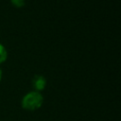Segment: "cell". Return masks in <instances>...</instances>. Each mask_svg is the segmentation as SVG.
Returning a JSON list of instances; mask_svg holds the SVG:
<instances>
[{"instance_id":"1","label":"cell","mask_w":121,"mask_h":121,"mask_svg":"<svg viewBox=\"0 0 121 121\" xmlns=\"http://www.w3.org/2000/svg\"><path fill=\"white\" fill-rule=\"evenodd\" d=\"M43 102V98L39 92H30L22 99V107L26 111H35L39 109Z\"/></svg>"},{"instance_id":"2","label":"cell","mask_w":121,"mask_h":121,"mask_svg":"<svg viewBox=\"0 0 121 121\" xmlns=\"http://www.w3.org/2000/svg\"><path fill=\"white\" fill-rule=\"evenodd\" d=\"M32 85H33L34 89L37 92L38 91H42V90L44 89V87L46 85V80L43 76L36 75L32 79Z\"/></svg>"},{"instance_id":"3","label":"cell","mask_w":121,"mask_h":121,"mask_svg":"<svg viewBox=\"0 0 121 121\" xmlns=\"http://www.w3.org/2000/svg\"><path fill=\"white\" fill-rule=\"evenodd\" d=\"M7 56H8V53H7V50L5 49V47L0 43V63L4 62L7 59Z\"/></svg>"},{"instance_id":"4","label":"cell","mask_w":121,"mask_h":121,"mask_svg":"<svg viewBox=\"0 0 121 121\" xmlns=\"http://www.w3.org/2000/svg\"><path fill=\"white\" fill-rule=\"evenodd\" d=\"M11 3L16 7H22L25 5V0H11Z\"/></svg>"},{"instance_id":"5","label":"cell","mask_w":121,"mask_h":121,"mask_svg":"<svg viewBox=\"0 0 121 121\" xmlns=\"http://www.w3.org/2000/svg\"><path fill=\"white\" fill-rule=\"evenodd\" d=\"M1 78H2V71H1V69H0V80H1Z\"/></svg>"}]
</instances>
